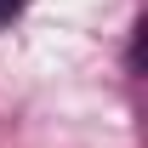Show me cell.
Here are the masks:
<instances>
[{
	"label": "cell",
	"instance_id": "1",
	"mask_svg": "<svg viewBox=\"0 0 148 148\" xmlns=\"http://www.w3.org/2000/svg\"><path fill=\"white\" fill-rule=\"evenodd\" d=\"M23 6H29V0H0V29H6L12 17H23Z\"/></svg>",
	"mask_w": 148,
	"mask_h": 148
}]
</instances>
